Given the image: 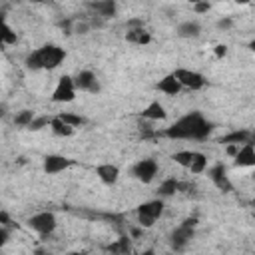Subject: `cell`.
Listing matches in <instances>:
<instances>
[{"mask_svg": "<svg viewBox=\"0 0 255 255\" xmlns=\"http://www.w3.org/2000/svg\"><path fill=\"white\" fill-rule=\"evenodd\" d=\"M213 131V124L203 118L201 112H189L181 116L177 122H173L169 128H165L163 135L169 139H195L201 141Z\"/></svg>", "mask_w": 255, "mask_h": 255, "instance_id": "6da1fadb", "label": "cell"}, {"mask_svg": "<svg viewBox=\"0 0 255 255\" xmlns=\"http://www.w3.org/2000/svg\"><path fill=\"white\" fill-rule=\"evenodd\" d=\"M64 58H66L64 48L56 44H44L42 48L26 56V68L28 70H54L64 62Z\"/></svg>", "mask_w": 255, "mask_h": 255, "instance_id": "7a4b0ae2", "label": "cell"}, {"mask_svg": "<svg viewBox=\"0 0 255 255\" xmlns=\"http://www.w3.org/2000/svg\"><path fill=\"white\" fill-rule=\"evenodd\" d=\"M197 225V217H187L179 227H175L169 235V245L173 251H183L187 243L193 239V227Z\"/></svg>", "mask_w": 255, "mask_h": 255, "instance_id": "3957f363", "label": "cell"}, {"mask_svg": "<svg viewBox=\"0 0 255 255\" xmlns=\"http://www.w3.org/2000/svg\"><path fill=\"white\" fill-rule=\"evenodd\" d=\"M161 213H163V201L151 199V201H145L137 207V221L141 227H151Z\"/></svg>", "mask_w": 255, "mask_h": 255, "instance_id": "277c9868", "label": "cell"}, {"mask_svg": "<svg viewBox=\"0 0 255 255\" xmlns=\"http://www.w3.org/2000/svg\"><path fill=\"white\" fill-rule=\"evenodd\" d=\"M76 92L78 90H76L74 78L68 76V74H64L58 80V84H56V88L52 92V102H56V104H68V102H72L76 98Z\"/></svg>", "mask_w": 255, "mask_h": 255, "instance_id": "5b68a950", "label": "cell"}, {"mask_svg": "<svg viewBox=\"0 0 255 255\" xmlns=\"http://www.w3.org/2000/svg\"><path fill=\"white\" fill-rule=\"evenodd\" d=\"M28 225L36 231V233H40V235H52L54 233V229H56V215L52 213V211H40V213H36V215H32L30 219H28Z\"/></svg>", "mask_w": 255, "mask_h": 255, "instance_id": "8992f818", "label": "cell"}, {"mask_svg": "<svg viewBox=\"0 0 255 255\" xmlns=\"http://www.w3.org/2000/svg\"><path fill=\"white\" fill-rule=\"evenodd\" d=\"M157 169H159L157 161L151 159V157H145V159H139V161L131 167V175H133L137 181H141V183H149V181L157 175Z\"/></svg>", "mask_w": 255, "mask_h": 255, "instance_id": "52a82bcc", "label": "cell"}, {"mask_svg": "<svg viewBox=\"0 0 255 255\" xmlns=\"http://www.w3.org/2000/svg\"><path fill=\"white\" fill-rule=\"evenodd\" d=\"M173 76L177 78V82L181 84V88H187V90H201L205 86V78L195 72V70H187V68H177L173 72Z\"/></svg>", "mask_w": 255, "mask_h": 255, "instance_id": "ba28073f", "label": "cell"}, {"mask_svg": "<svg viewBox=\"0 0 255 255\" xmlns=\"http://www.w3.org/2000/svg\"><path fill=\"white\" fill-rule=\"evenodd\" d=\"M72 165H74V159L64 157V155H56V153L46 155V157H44V163H42V167H44V171H46L48 175H56V173H60V171L72 167Z\"/></svg>", "mask_w": 255, "mask_h": 255, "instance_id": "9c48e42d", "label": "cell"}, {"mask_svg": "<svg viewBox=\"0 0 255 255\" xmlns=\"http://www.w3.org/2000/svg\"><path fill=\"white\" fill-rule=\"evenodd\" d=\"M74 84H76V90L80 92H90V94H96L100 90V84H98V78L94 72L90 70H82L74 76Z\"/></svg>", "mask_w": 255, "mask_h": 255, "instance_id": "30bf717a", "label": "cell"}, {"mask_svg": "<svg viewBox=\"0 0 255 255\" xmlns=\"http://www.w3.org/2000/svg\"><path fill=\"white\" fill-rule=\"evenodd\" d=\"M209 179L215 183V187L219 189V191H223V193H229L231 189H233V185H231V181H229V177H227V167L223 165V163H215L211 169H209Z\"/></svg>", "mask_w": 255, "mask_h": 255, "instance_id": "8fae6325", "label": "cell"}, {"mask_svg": "<svg viewBox=\"0 0 255 255\" xmlns=\"http://www.w3.org/2000/svg\"><path fill=\"white\" fill-rule=\"evenodd\" d=\"M219 143H225V145H239V143H255V133L247 131V129H235L227 135H223L219 139Z\"/></svg>", "mask_w": 255, "mask_h": 255, "instance_id": "7c38bea8", "label": "cell"}, {"mask_svg": "<svg viewBox=\"0 0 255 255\" xmlns=\"http://www.w3.org/2000/svg\"><path fill=\"white\" fill-rule=\"evenodd\" d=\"M237 167H255V143H245L235 155Z\"/></svg>", "mask_w": 255, "mask_h": 255, "instance_id": "4fadbf2b", "label": "cell"}, {"mask_svg": "<svg viewBox=\"0 0 255 255\" xmlns=\"http://www.w3.org/2000/svg\"><path fill=\"white\" fill-rule=\"evenodd\" d=\"M96 175L106 183V185H114L120 179V167L114 163H102L96 167Z\"/></svg>", "mask_w": 255, "mask_h": 255, "instance_id": "5bb4252c", "label": "cell"}, {"mask_svg": "<svg viewBox=\"0 0 255 255\" xmlns=\"http://www.w3.org/2000/svg\"><path fill=\"white\" fill-rule=\"evenodd\" d=\"M88 8L94 10L98 18H104V20H106V18H112V16L116 14V10H118V6H116L114 0H106V2H90Z\"/></svg>", "mask_w": 255, "mask_h": 255, "instance_id": "9a60e30c", "label": "cell"}, {"mask_svg": "<svg viewBox=\"0 0 255 255\" xmlns=\"http://www.w3.org/2000/svg\"><path fill=\"white\" fill-rule=\"evenodd\" d=\"M159 92H163V94H167V96H177L179 92H181V84L177 82V78L173 76V74H167V76H163L159 82H157V86H155Z\"/></svg>", "mask_w": 255, "mask_h": 255, "instance_id": "2e32d148", "label": "cell"}, {"mask_svg": "<svg viewBox=\"0 0 255 255\" xmlns=\"http://www.w3.org/2000/svg\"><path fill=\"white\" fill-rule=\"evenodd\" d=\"M141 118L147 120V122H157V120H165L167 118V112H165V108L159 102H151L149 106L143 108Z\"/></svg>", "mask_w": 255, "mask_h": 255, "instance_id": "e0dca14e", "label": "cell"}, {"mask_svg": "<svg viewBox=\"0 0 255 255\" xmlns=\"http://www.w3.org/2000/svg\"><path fill=\"white\" fill-rule=\"evenodd\" d=\"M126 40L131 42V44H139V46H143V44H149V42H151V34H149L143 26H139V28H128V32H126Z\"/></svg>", "mask_w": 255, "mask_h": 255, "instance_id": "ac0fdd59", "label": "cell"}, {"mask_svg": "<svg viewBox=\"0 0 255 255\" xmlns=\"http://www.w3.org/2000/svg\"><path fill=\"white\" fill-rule=\"evenodd\" d=\"M106 251L112 253V255H131V241H129L128 235H122L120 239H116L114 243H110L106 247Z\"/></svg>", "mask_w": 255, "mask_h": 255, "instance_id": "d6986e66", "label": "cell"}, {"mask_svg": "<svg viewBox=\"0 0 255 255\" xmlns=\"http://www.w3.org/2000/svg\"><path fill=\"white\" fill-rule=\"evenodd\" d=\"M201 34V26L195 20H185L177 26V36L181 38H197Z\"/></svg>", "mask_w": 255, "mask_h": 255, "instance_id": "ffe728a7", "label": "cell"}, {"mask_svg": "<svg viewBox=\"0 0 255 255\" xmlns=\"http://www.w3.org/2000/svg\"><path fill=\"white\" fill-rule=\"evenodd\" d=\"M50 128H52V131H54L56 135H62V137H70V135L74 133V128H72V126H68L66 122H62L58 116H56V118H52Z\"/></svg>", "mask_w": 255, "mask_h": 255, "instance_id": "44dd1931", "label": "cell"}, {"mask_svg": "<svg viewBox=\"0 0 255 255\" xmlns=\"http://www.w3.org/2000/svg\"><path fill=\"white\" fill-rule=\"evenodd\" d=\"M193 157H195V151H191V149H181V151H175L173 155H171V159L177 163V165H181V167H191V161H193Z\"/></svg>", "mask_w": 255, "mask_h": 255, "instance_id": "7402d4cb", "label": "cell"}, {"mask_svg": "<svg viewBox=\"0 0 255 255\" xmlns=\"http://www.w3.org/2000/svg\"><path fill=\"white\" fill-rule=\"evenodd\" d=\"M177 189H179V181H177L175 177H167V179H165V181L159 185L157 193H159L161 197H169V195H173Z\"/></svg>", "mask_w": 255, "mask_h": 255, "instance_id": "603a6c76", "label": "cell"}, {"mask_svg": "<svg viewBox=\"0 0 255 255\" xmlns=\"http://www.w3.org/2000/svg\"><path fill=\"white\" fill-rule=\"evenodd\" d=\"M34 112L32 110H20L16 116H14V124L18 128H30V124L34 122Z\"/></svg>", "mask_w": 255, "mask_h": 255, "instance_id": "cb8c5ba5", "label": "cell"}, {"mask_svg": "<svg viewBox=\"0 0 255 255\" xmlns=\"http://www.w3.org/2000/svg\"><path fill=\"white\" fill-rule=\"evenodd\" d=\"M58 118H60L62 122H66L68 126H72L74 129L86 124V118H82V116H78V114H72V112H62V114H58Z\"/></svg>", "mask_w": 255, "mask_h": 255, "instance_id": "d4e9b609", "label": "cell"}, {"mask_svg": "<svg viewBox=\"0 0 255 255\" xmlns=\"http://www.w3.org/2000/svg\"><path fill=\"white\" fill-rule=\"evenodd\" d=\"M0 38H2V44H4V46H8V44H16V42H18L16 32L8 26L6 20H2V32H0Z\"/></svg>", "mask_w": 255, "mask_h": 255, "instance_id": "484cf974", "label": "cell"}, {"mask_svg": "<svg viewBox=\"0 0 255 255\" xmlns=\"http://www.w3.org/2000/svg\"><path fill=\"white\" fill-rule=\"evenodd\" d=\"M205 167H207V155L201 151H195V157H193L191 167H189L191 173H201V171H205Z\"/></svg>", "mask_w": 255, "mask_h": 255, "instance_id": "4316f807", "label": "cell"}, {"mask_svg": "<svg viewBox=\"0 0 255 255\" xmlns=\"http://www.w3.org/2000/svg\"><path fill=\"white\" fill-rule=\"evenodd\" d=\"M50 124H52V118H48V116H38V118H34V122L30 124L28 129L38 131V129H42V128H46V126H50Z\"/></svg>", "mask_w": 255, "mask_h": 255, "instance_id": "83f0119b", "label": "cell"}, {"mask_svg": "<svg viewBox=\"0 0 255 255\" xmlns=\"http://www.w3.org/2000/svg\"><path fill=\"white\" fill-rule=\"evenodd\" d=\"M139 131H141L143 137H151V135H155V131L151 129V126H149V124H143V122H139Z\"/></svg>", "mask_w": 255, "mask_h": 255, "instance_id": "f1b7e54d", "label": "cell"}, {"mask_svg": "<svg viewBox=\"0 0 255 255\" xmlns=\"http://www.w3.org/2000/svg\"><path fill=\"white\" fill-rule=\"evenodd\" d=\"M231 26H233V20H231L229 16H225V18L217 20V28H219V30H229Z\"/></svg>", "mask_w": 255, "mask_h": 255, "instance_id": "f546056e", "label": "cell"}, {"mask_svg": "<svg viewBox=\"0 0 255 255\" xmlns=\"http://www.w3.org/2000/svg\"><path fill=\"white\" fill-rule=\"evenodd\" d=\"M193 189H195V185L193 183H189V181H179V189L177 191H181V193H193Z\"/></svg>", "mask_w": 255, "mask_h": 255, "instance_id": "4dcf8cb0", "label": "cell"}, {"mask_svg": "<svg viewBox=\"0 0 255 255\" xmlns=\"http://www.w3.org/2000/svg\"><path fill=\"white\" fill-rule=\"evenodd\" d=\"M209 8H211L209 2H195V4H193V10H195L197 14H203V12H207Z\"/></svg>", "mask_w": 255, "mask_h": 255, "instance_id": "1f68e13d", "label": "cell"}, {"mask_svg": "<svg viewBox=\"0 0 255 255\" xmlns=\"http://www.w3.org/2000/svg\"><path fill=\"white\" fill-rule=\"evenodd\" d=\"M90 28H92V26H90V22H82V24H76L74 32H76V34H86Z\"/></svg>", "mask_w": 255, "mask_h": 255, "instance_id": "d6a6232c", "label": "cell"}, {"mask_svg": "<svg viewBox=\"0 0 255 255\" xmlns=\"http://www.w3.org/2000/svg\"><path fill=\"white\" fill-rule=\"evenodd\" d=\"M225 54H227V46L217 44V46H215V56H217V58H223Z\"/></svg>", "mask_w": 255, "mask_h": 255, "instance_id": "836d02e7", "label": "cell"}, {"mask_svg": "<svg viewBox=\"0 0 255 255\" xmlns=\"http://www.w3.org/2000/svg\"><path fill=\"white\" fill-rule=\"evenodd\" d=\"M0 223H2V227H8L10 225V215L6 211H0Z\"/></svg>", "mask_w": 255, "mask_h": 255, "instance_id": "e575fe53", "label": "cell"}, {"mask_svg": "<svg viewBox=\"0 0 255 255\" xmlns=\"http://www.w3.org/2000/svg\"><path fill=\"white\" fill-rule=\"evenodd\" d=\"M0 243L2 245L8 243V227H0Z\"/></svg>", "mask_w": 255, "mask_h": 255, "instance_id": "d590c367", "label": "cell"}, {"mask_svg": "<svg viewBox=\"0 0 255 255\" xmlns=\"http://www.w3.org/2000/svg\"><path fill=\"white\" fill-rule=\"evenodd\" d=\"M237 151H239V145H227V153H229V155H233V157H235V155H237Z\"/></svg>", "mask_w": 255, "mask_h": 255, "instance_id": "8d00e7d4", "label": "cell"}, {"mask_svg": "<svg viewBox=\"0 0 255 255\" xmlns=\"http://www.w3.org/2000/svg\"><path fill=\"white\" fill-rule=\"evenodd\" d=\"M139 255H155V251H153V249H145V251L139 253Z\"/></svg>", "mask_w": 255, "mask_h": 255, "instance_id": "74e56055", "label": "cell"}, {"mask_svg": "<svg viewBox=\"0 0 255 255\" xmlns=\"http://www.w3.org/2000/svg\"><path fill=\"white\" fill-rule=\"evenodd\" d=\"M249 48H251V52H255V40L249 42Z\"/></svg>", "mask_w": 255, "mask_h": 255, "instance_id": "f35d334b", "label": "cell"}, {"mask_svg": "<svg viewBox=\"0 0 255 255\" xmlns=\"http://www.w3.org/2000/svg\"><path fill=\"white\" fill-rule=\"evenodd\" d=\"M68 255H90V253H68Z\"/></svg>", "mask_w": 255, "mask_h": 255, "instance_id": "ab89813d", "label": "cell"}, {"mask_svg": "<svg viewBox=\"0 0 255 255\" xmlns=\"http://www.w3.org/2000/svg\"><path fill=\"white\" fill-rule=\"evenodd\" d=\"M251 177H253V181H255V169H253V173H251Z\"/></svg>", "mask_w": 255, "mask_h": 255, "instance_id": "60d3db41", "label": "cell"}, {"mask_svg": "<svg viewBox=\"0 0 255 255\" xmlns=\"http://www.w3.org/2000/svg\"><path fill=\"white\" fill-rule=\"evenodd\" d=\"M251 203H253V207H255V197H253V201H251Z\"/></svg>", "mask_w": 255, "mask_h": 255, "instance_id": "b9f144b4", "label": "cell"}]
</instances>
